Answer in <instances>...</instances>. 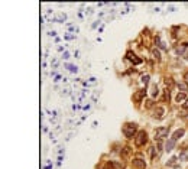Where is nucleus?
I'll return each mask as SVG.
<instances>
[{"label":"nucleus","instance_id":"1","mask_svg":"<svg viewBox=\"0 0 188 169\" xmlns=\"http://www.w3.org/2000/svg\"><path fill=\"white\" fill-rule=\"evenodd\" d=\"M122 131H123V135H125L126 139H135L136 135H138V124L136 123H132V122H127L123 124L122 127Z\"/></svg>","mask_w":188,"mask_h":169},{"label":"nucleus","instance_id":"2","mask_svg":"<svg viewBox=\"0 0 188 169\" xmlns=\"http://www.w3.org/2000/svg\"><path fill=\"white\" fill-rule=\"evenodd\" d=\"M148 143V133L145 130H139L136 137H135V145L136 148H143Z\"/></svg>","mask_w":188,"mask_h":169},{"label":"nucleus","instance_id":"3","mask_svg":"<svg viewBox=\"0 0 188 169\" xmlns=\"http://www.w3.org/2000/svg\"><path fill=\"white\" fill-rule=\"evenodd\" d=\"M168 133H169V127H156L154 133L155 140H161L163 137H167Z\"/></svg>","mask_w":188,"mask_h":169},{"label":"nucleus","instance_id":"4","mask_svg":"<svg viewBox=\"0 0 188 169\" xmlns=\"http://www.w3.org/2000/svg\"><path fill=\"white\" fill-rule=\"evenodd\" d=\"M132 166L135 169H146V162L143 158H133L132 159Z\"/></svg>","mask_w":188,"mask_h":169},{"label":"nucleus","instance_id":"5","mask_svg":"<svg viewBox=\"0 0 188 169\" xmlns=\"http://www.w3.org/2000/svg\"><path fill=\"white\" fill-rule=\"evenodd\" d=\"M126 58L129 59L130 62H133L135 65H139V64L142 62V59L138 58V56H136V54H135V52H132V51H127V52H126Z\"/></svg>","mask_w":188,"mask_h":169},{"label":"nucleus","instance_id":"6","mask_svg":"<svg viewBox=\"0 0 188 169\" xmlns=\"http://www.w3.org/2000/svg\"><path fill=\"white\" fill-rule=\"evenodd\" d=\"M145 94H146V90H139L138 93L133 94V97H132V100H133L136 104H139V103H142L143 97H145Z\"/></svg>","mask_w":188,"mask_h":169},{"label":"nucleus","instance_id":"7","mask_svg":"<svg viewBox=\"0 0 188 169\" xmlns=\"http://www.w3.org/2000/svg\"><path fill=\"white\" fill-rule=\"evenodd\" d=\"M163 114H165V109H163L162 106L155 107V110H154V117L155 118H163Z\"/></svg>","mask_w":188,"mask_h":169},{"label":"nucleus","instance_id":"8","mask_svg":"<svg viewBox=\"0 0 188 169\" xmlns=\"http://www.w3.org/2000/svg\"><path fill=\"white\" fill-rule=\"evenodd\" d=\"M184 135H185V129H177V130L172 133V137H171V139L177 142V140H180Z\"/></svg>","mask_w":188,"mask_h":169},{"label":"nucleus","instance_id":"9","mask_svg":"<svg viewBox=\"0 0 188 169\" xmlns=\"http://www.w3.org/2000/svg\"><path fill=\"white\" fill-rule=\"evenodd\" d=\"M175 140H172V139H168L167 142H165V150H167V152H171L172 149L175 148Z\"/></svg>","mask_w":188,"mask_h":169},{"label":"nucleus","instance_id":"10","mask_svg":"<svg viewBox=\"0 0 188 169\" xmlns=\"http://www.w3.org/2000/svg\"><path fill=\"white\" fill-rule=\"evenodd\" d=\"M150 52H152V56H154V58L156 59L158 62L162 59V56H161V52H159L158 48H152V49H150Z\"/></svg>","mask_w":188,"mask_h":169},{"label":"nucleus","instance_id":"11","mask_svg":"<svg viewBox=\"0 0 188 169\" xmlns=\"http://www.w3.org/2000/svg\"><path fill=\"white\" fill-rule=\"evenodd\" d=\"M185 100H188L187 98V93H178L175 97V101L177 103H181V101H185Z\"/></svg>","mask_w":188,"mask_h":169},{"label":"nucleus","instance_id":"12","mask_svg":"<svg viewBox=\"0 0 188 169\" xmlns=\"http://www.w3.org/2000/svg\"><path fill=\"white\" fill-rule=\"evenodd\" d=\"M155 43H156V45H158V47L161 48L162 51H167V49H168L167 45H165V43H163L162 41H161V38H159V36H156V38H155Z\"/></svg>","mask_w":188,"mask_h":169},{"label":"nucleus","instance_id":"13","mask_svg":"<svg viewBox=\"0 0 188 169\" xmlns=\"http://www.w3.org/2000/svg\"><path fill=\"white\" fill-rule=\"evenodd\" d=\"M177 87H178V90H180L181 93H187L188 91V84H185V82H178Z\"/></svg>","mask_w":188,"mask_h":169},{"label":"nucleus","instance_id":"14","mask_svg":"<svg viewBox=\"0 0 188 169\" xmlns=\"http://www.w3.org/2000/svg\"><path fill=\"white\" fill-rule=\"evenodd\" d=\"M130 152H132V149H130V148H129V146H125V148L122 149V152H120V155H122V156H123V158H126V156H127V155H129V153H130Z\"/></svg>","mask_w":188,"mask_h":169},{"label":"nucleus","instance_id":"15","mask_svg":"<svg viewBox=\"0 0 188 169\" xmlns=\"http://www.w3.org/2000/svg\"><path fill=\"white\" fill-rule=\"evenodd\" d=\"M165 85H167L168 90H171L172 87H174V80H172L171 77H169V78H165Z\"/></svg>","mask_w":188,"mask_h":169},{"label":"nucleus","instance_id":"16","mask_svg":"<svg viewBox=\"0 0 188 169\" xmlns=\"http://www.w3.org/2000/svg\"><path fill=\"white\" fill-rule=\"evenodd\" d=\"M178 159L182 162H187L188 161V153L187 152H181L180 155H178Z\"/></svg>","mask_w":188,"mask_h":169},{"label":"nucleus","instance_id":"17","mask_svg":"<svg viewBox=\"0 0 188 169\" xmlns=\"http://www.w3.org/2000/svg\"><path fill=\"white\" fill-rule=\"evenodd\" d=\"M103 169H116V166H114V162H106L104 166H103Z\"/></svg>","mask_w":188,"mask_h":169},{"label":"nucleus","instance_id":"18","mask_svg":"<svg viewBox=\"0 0 188 169\" xmlns=\"http://www.w3.org/2000/svg\"><path fill=\"white\" fill-rule=\"evenodd\" d=\"M156 96H159L158 85H152V97H156Z\"/></svg>","mask_w":188,"mask_h":169},{"label":"nucleus","instance_id":"19","mask_svg":"<svg viewBox=\"0 0 188 169\" xmlns=\"http://www.w3.org/2000/svg\"><path fill=\"white\" fill-rule=\"evenodd\" d=\"M149 80H150V77H149V75H143L142 78H140V81H142V84H145V85L149 84Z\"/></svg>","mask_w":188,"mask_h":169},{"label":"nucleus","instance_id":"20","mask_svg":"<svg viewBox=\"0 0 188 169\" xmlns=\"http://www.w3.org/2000/svg\"><path fill=\"white\" fill-rule=\"evenodd\" d=\"M177 159H178V158H177V156L171 158V159H169V162H168V166H172V165H174V163H175V162H177Z\"/></svg>","mask_w":188,"mask_h":169},{"label":"nucleus","instance_id":"21","mask_svg":"<svg viewBox=\"0 0 188 169\" xmlns=\"http://www.w3.org/2000/svg\"><path fill=\"white\" fill-rule=\"evenodd\" d=\"M177 54H178V55H182V54H184V48L182 47H177Z\"/></svg>","mask_w":188,"mask_h":169},{"label":"nucleus","instance_id":"22","mask_svg":"<svg viewBox=\"0 0 188 169\" xmlns=\"http://www.w3.org/2000/svg\"><path fill=\"white\" fill-rule=\"evenodd\" d=\"M182 107H184L185 110H188V100H185V101L182 103Z\"/></svg>","mask_w":188,"mask_h":169},{"label":"nucleus","instance_id":"23","mask_svg":"<svg viewBox=\"0 0 188 169\" xmlns=\"http://www.w3.org/2000/svg\"><path fill=\"white\" fill-rule=\"evenodd\" d=\"M184 78H185V80H187V81H188V71H187V72H185V75H184Z\"/></svg>","mask_w":188,"mask_h":169}]
</instances>
